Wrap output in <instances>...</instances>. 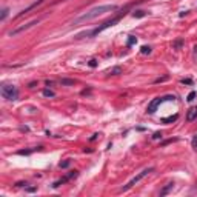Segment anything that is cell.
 Returning a JSON list of instances; mask_svg holds the SVG:
<instances>
[{
    "mask_svg": "<svg viewBox=\"0 0 197 197\" xmlns=\"http://www.w3.org/2000/svg\"><path fill=\"white\" fill-rule=\"evenodd\" d=\"M116 9H117V5H100V6H94V8H91L89 11H86L85 14L79 15V17L72 22V25H80V23L94 20V18H97V17L106 14V12H113V11H116Z\"/></svg>",
    "mask_w": 197,
    "mask_h": 197,
    "instance_id": "cell-1",
    "label": "cell"
},
{
    "mask_svg": "<svg viewBox=\"0 0 197 197\" xmlns=\"http://www.w3.org/2000/svg\"><path fill=\"white\" fill-rule=\"evenodd\" d=\"M128 8H129V5L128 6H125L123 8V11H120L117 15H114L113 18H109V20H106V22H103L100 26H97V28H94L92 31H85V32H80V34H77L76 35V39H82V37H96L97 34H100V32H103L105 29H108V28H111V26H114L116 23H119V20L126 14V11H128Z\"/></svg>",
    "mask_w": 197,
    "mask_h": 197,
    "instance_id": "cell-2",
    "label": "cell"
},
{
    "mask_svg": "<svg viewBox=\"0 0 197 197\" xmlns=\"http://www.w3.org/2000/svg\"><path fill=\"white\" fill-rule=\"evenodd\" d=\"M153 170H154V168H145V170H143V171H140L137 176H134V177H133V179H131V180H129V182H128V183H126V185L120 190V191H123V193H125V191H128V190H129V188H133L136 183H139L143 177H146L150 173H153Z\"/></svg>",
    "mask_w": 197,
    "mask_h": 197,
    "instance_id": "cell-3",
    "label": "cell"
},
{
    "mask_svg": "<svg viewBox=\"0 0 197 197\" xmlns=\"http://www.w3.org/2000/svg\"><path fill=\"white\" fill-rule=\"evenodd\" d=\"M176 97L174 96H163V97H157V99H154V100H151L150 103H148V108H146V113L148 114H153V113H156V109L163 103V102H166V100H174Z\"/></svg>",
    "mask_w": 197,
    "mask_h": 197,
    "instance_id": "cell-4",
    "label": "cell"
},
{
    "mask_svg": "<svg viewBox=\"0 0 197 197\" xmlns=\"http://www.w3.org/2000/svg\"><path fill=\"white\" fill-rule=\"evenodd\" d=\"M0 92H2V96L6 100H15L18 97V89L14 85H3L2 89H0Z\"/></svg>",
    "mask_w": 197,
    "mask_h": 197,
    "instance_id": "cell-5",
    "label": "cell"
},
{
    "mask_svg": "<svg viewBox=\"0 0 197 197\" xmlns=\"http://www.w3.org/2000/svg\"><path fill=\"white\" fill-rule=\"evenodd\" d=\"M37 23H39V18H37V20H32V22H29V23H26V25H23V26H18V28L12 29V31L9 32V35H15V34H18V32L25 31V29H29L31 26H34V25H37Z\"/></svg>",
    "mask_w": 197,
    "mask_h": 197,
    "instance_id": "cell-6",
    "label": "cell"
},
{
    "mask_svg": "<svg viewBox=\"0 0 197 197\" xmlns=\"http://www.w3.org/2000/svg\"><path fill=\"white\" fill-rule=\"evenodd\" d=\"M196 119H197V106H193V108H190L188 113H187V120H188V122H193V120H196Z\"/></svg>",
    "mask_w": 197,
    "mask_h": 197,
    "instance_id": "cell-7",
    "label": "cell"
},
{
    "mask_svg": "<svg viewBox=\"0 0 197 197\" xmlns=\"http://www.w3.org/2000/svg\"><path fill=\"white\" fill-rule=\"evenodd\" d=\"M177 117H179L177 114L170 116V117H163V119H162V122H163V123H173V122H176V120H177Z\"/></svg>",
    "mask_w": 197,
    "mask_h": 197,
    "instance_id": "cell-8",
    "label": "cell"
},
{
    "mask_svg": "<svg viewBox=\"0 0 197 197\" xmlns=\"http://www.w3.org/2000/svg\"><path fill=\"white\" fill-rule=\"evenodd\" d=\"M42 146H39V148H32V150H20V151H17V154L18 156H28V154H31L32 151H35V150H40Z\"/></svg>",
    "mask_w": 197,
    "mask_h": 197,
    "instance_id": "cell-9",
    "label": "cell"
},
{
    "mask_svg": "<svg viewBox=\"0 0 197 197\" xmlns=\"http://www.w3.org/2000/svg\"><path fill=\"white\" fill-rule=\"evenodd\" d=\"M173 187H174V183H168V185H166V187H165V188L160 191V196H165V194H168V193L173 190Z\"/></svg>",
    "mask_w": 197,
    "mask_h": 197,
    "instance_id": "cell-10",
    "label": "cell"
},
{
    "mask_svg": "<svg viewBox=\"0 0 197 197\" xmlns=\"http://www.w3.org/2000/svg\"><path fill=\"white\" fill-rule=\"evenodd\" d=\"M120 72H122V69H120L119 66H116V68H113V69L109 71V74H111V76H117V74H120Z\"/></svg>",
    "mask_w": 197,
    "mask_h": 197,
    "instance_id": "cell-11",
    "label": "cell"
},
{
    "mask_svg": "<svg viewBox=\"0 0 197 197\" xmlns=\"http://www.w3.org/2000/svg\"><path fill=\"white\" fill-rule=\"evenodd\" d=\"M43 96H45V97H54L55 94H54V91H51V89H45V91H43Z\"/></svg>",
    "mask_w": 197,
    "mask_h": 197,
    "instance_id": "cell-12",
    "label": "cell"
},
{
    "mask_svg": "<svg viewBox=\"0 0 197 197\" xmlns=\"http://www.w3.org/2000/svg\"><path fill=\"white\" fill-rule=\"evenodd\" d=\"M196 91H191V92H190V94H188V97H187V100H188V102H193V100H194V99H196Z\"/></svg>",
    "mask_w": 197,
    "mask_h": 197,
    "instance_id": "cell-13",
    "label": "cell"
},
{
    "mask_svg": "<svg viewBox=\"0 0 197 197\" xmlns=\"http://www.w3.org/2000/svg\"><path fill=\"white\" fill-rule=\"evenodd\" d=\"M137 42V39L134 37V35H129V39H128V46H131V45H134Z\"/></svg>",
    "mask_w": 197,
    "mask_h": 197,
    "instance_id": "cell-14",
    "label": "cell"
},
{
    "mask_svg": "<svg viewBox=\"0 0 197 197\" xmlns=\"http://www.w3.org/2000/svg\"><path fill=\"white\" fill-rule=\"evenodd\" d=\"M62 85H74V80H71V79H62Z\"/></svg>",
    "mask_w": 197,
    "mask_h": 197,
    "instance_id": "cell-15",
    "label": "cell"
},
{
    "mask_svg": "<svg viewBox=\"0 0 197 197\" xmlns=\"http://www.w3.org/2000/svg\"><path fill=\"white\" fill-rule=\"evenodd\" d=\"M133 15H134V17H145V15H146V14H145V12H143V11H136V12H134V14H133Z\"/></svg>",
    "mask_w": 197,
    "mask_h": 197,
    "instance_id": "cell-16",
    "label": "cell"
},
{
    "mask_svg": "<svg viewBox=\"0 0 197 197\" xmlns=\"http://www.w3.org/2000/svg\"><path fill=\"white\" fill-rule=\"evenodd\" d=\"M150 52H151L150 46H142V54H150Z\"/></svg>",
    "mask_w": 197,
    "mask_h": 197,
    "instance_id": "cell-17",
    "label": "cell"
},
{
    "mask_svg": "<svg viewBox=\"0 0 197 197\" xmlns=\"http://www.w3.org/2000/svg\"><path fill=\"white\" fill-rule=\"evenodd\" d=\"M6 15H8V8H5V9L2 11V17H0V18H2V20H5V18H6Z\"/></svg>",
    "mask_w": 197,
    "mask_h": 197,
    "instance_id": "cell-18",
    "label": "cell"
},
{
    "mask_svg": "<svg viewBox=\"0 0 197 197\" xmlns=\"http://www.w3.org/2000/svg\"><path fill=\"white\" fill-rule=\"evenodd\" d=\"M89 66H91V68H96V66H97V60H94V59L89 60Z\"/></svg>",
    "mask_w": 197,
    "mask_h": 197,
    "instance_id": "cell-19",
    "label": "cell"
},
{
    "mask_svg": "<svg viewBox=\"0 0 197 197\" xmlns=\"http://www.w3.org/2000/svg\"><path fill=\"white\" fill-rule=\"evenodd\" d=\"M193 148L197 151V136H194V137H193Z\"/></svg>",
    "mask_w": 197,
    "mask_h": 197,
    "instance_id": "cell-20",
    "label": "cell"
},
{
    "mask_svg": "<svg viewBox=\"0 0 197 197\" xmlns=\"http://www.w3.org/2000/svg\"><path fill=\"white\" fill-rule=\"evenodd\" d=\"M66 166H69V160H66V162L60 163V168H66Z\"/></svg>",
    "mask_w": 197,
    "mask_h": 197,
    "instance_id": "cell-21",
    "label": "cell"
},
{
    "mask_svg": "<svg viewBox=\"0 0 197 197\" xmlns=\"http://www.w3.org/2000/svg\"><path fill=\"white\" fill-rule=\"evenodd\" d=\"M180 45H182V40H177V42L174 43V46H176V48H180Z\"/></svg>",
    "mask_w": 197,
    "mask_h": 197,
    "instance_id": "cell-22",
    "label": "cell"
},
{
    "mask_svg": "<svg viewBox=\"0 0 197 197\" xmlns=\"http://www.w3.org/2000/svg\"><path fill=\"white\" fill-rule=\"evenodd\" d=\"M159 137H162V133H156V134L153 136V139H159Z\"/></svg>",
    "mask_w": 197,
    "mask_h": 197,
    "instance_id": "cell-23",
    "label": "cell"
},
{
    "mask_svg": "<svg viewBox=\"0 0 197 197\" xmlns=\"http://www.w3.org/2000/svg\"><path fill=\"white\" fill-rule=\"evenodd\" d=\"M182 83H188V85H190V83H191V80H190V79H187V80L183 79V80H182Z\"/></svg>",
    "mask_w": 197,
    "mask_h": 197,
    "instance_id": "cell-24",
    "label": "cell"
}]
</instances>
